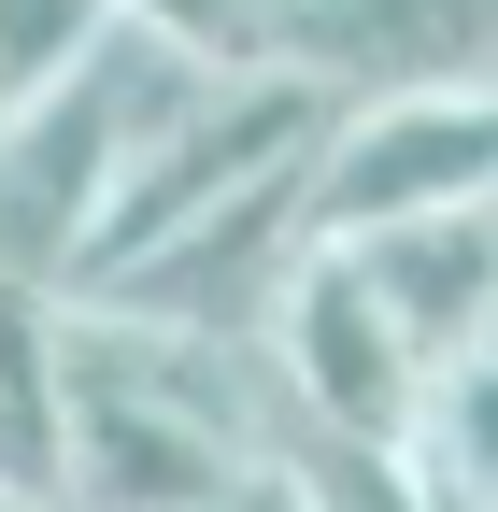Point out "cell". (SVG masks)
Returning a JSON list of instances; mask_svg holds the SVG:
<instances>
[{
  "label": "cell",
  "instance_id": "cell-1",
  "mask_svg": "<svg viewBox=\"0 0 498 512\" xmlns=\"http://www.w3.org/2000/svg\"><path fill=\"white\" fill-rule=\"evenodd\" d=\"M285 427L242 342L57 299V512H285Z\"/></svg>",
  "mask_w": 498,
  "mask_h": 512
},
{
  "label": "cell",
  "instance_id": "cell-9",
  "mask_svg": "<svg viewBox=\"0 0 498 512\" xmlns=\"http://www.w3.org/2000/svg\"><path fill=\"white\" fill-rule=\"evenodd\" d=\"M0 512H15V498H0Z\"/></svg>",
  "mask_w": 498,
  "mask_h": 512
},
{
  "label": "cell",
  "instance_id": "cell-5",
  "mask_svg": "<svg viewBox=\"0 0 498 512\" xmlns=\"http://www.w3.org/2000/svg\"><path fill=\"white\" fill-rule=\"evenodd\" d=\"M285 72H314L328 100L498 86V0H285Z\"/></svg>",
  "mask_w": 498,
  "mask_h": 512
},
{
  "label": "cell",
  "instance_id": "cell-2",
  "mask_svg": "<svg viewBox=\"0 0 498 512\" xmlns=\"http://www.w3.org/2000/svg\"><path fill=\"white\" fill-rule=\"evenodd\" d=\"M214 86L228 72H200V57H171L143 29H114L57 100H29L15 128H0V285H15V299H72V271L100 256L114 185H129Z\"/></svg>",
  "mask_w": 498,
  "mask_h": 512
},
{
  "label": "cell",
  "instance_id": "cell-4",
  "mask_svg": "<svg viewBox=\"0 0 498 512\" xmlns=\"http://www.w3.org/2000/svg\"><path fill=\"white\" fill-rule=\"evenodd\" d=\"M271 384H285V413L314 427V441H370V456H413V427H427V370L399 328H385V299L356 285V256L314 242L299 256V285L271 313Z\"/></svg>",
  "mask_w": 498,
  "mask_h": 512
},
{
  "label": "cell",
  "instance_id": "cell-6",
  "mask_svg": "<svg viewBox=\"0 0 498 512\" xmlns=\"http://www.w3.org/2000/svg\"><path fill=\"white\" fill-rule=\"evenodd\" d=\"M342 256H356V285L385 299V328L427 370L498 356V214H413V228H370Z\"/></svg>",
  "mask_w": 498,
  "mask_h": 512
},
{
  "label": "cell",
  "instance_id": "cell-3",
  "mask_svg": "<svg viewBox=\"0 0 498 512\" xmlns=\"http://www.w3.org/2000/svg\"><path fill=\"white\" fill-rule=\"evenodd\" d=\"M413 214H498V86L342 100L328 157H314V242H370Z\"/></svg>",
  "mask_w": 498,
  "mask_h": 512
},
{
  "label": "cell",
  "instance_id": "cell-7",
  "mask_svg": "<svg viewBox=\"0 0 498 512\" xmlns=\"http://www.w3.org/2000/svg\"><path fill=\"white\" fill-rule=\"evenodd\" d=\"M413 484L456 498V512H498V356L427 384V427H413Z\"/></svg>",
  "mask_w": 498,
  "mask_h": 512
},
{
  "label": "cell",
  "instance_id": "cell-8",
  "mask_svg": "<svg viewBox=\"0 0 498 512\" xmlns=\"http://www.w3.org/2000/svg\"><path fill=\"white\" fill-rule=\"evenodd\" d=\"M143 43H171V57H200V72H285V0H114Z\"/></svg>",
  "mask_w": 498,
  "mask_h": 512
}]
</instances>
